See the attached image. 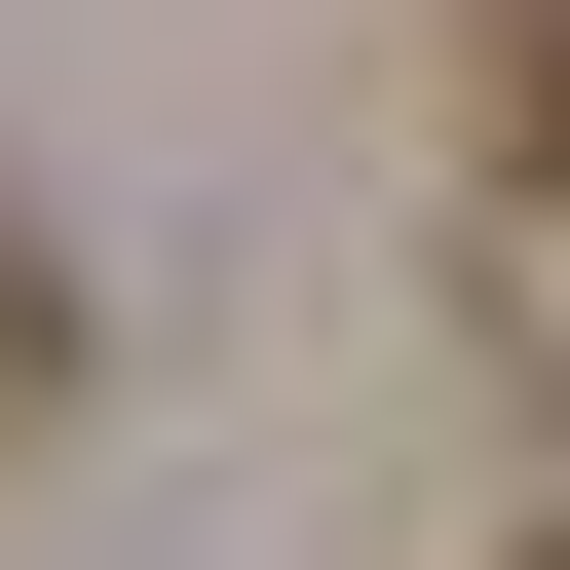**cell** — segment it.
I'll use <instances>...</instances> for the list:
<instances>
[{
  "label": "cell",
  "mask_w": 570,
  "mask_h": 570,
  "mask_svg": "<svg viewBox=\"0 0 570 570\" xmlns=\"http://www.w3.org/2000/svg\"><path fill=\"white\" fill-rule=\"evenodd\" d=\"M494 153H532V190H570V0H494Z\"/></svg>",
  "instance_id": "cell-1"
},
{
  "label": "cell",
  "mask_w": 570,
  "mask_h": 570,
  "mask_svg": "<svg viewBox=\"0 0 570 570\" xmlns=\"http://www.w3.org/2000/svg\"><path fill=\"white\" fill-rule=\"evenodd\" d=\"M0 381H39V228H0Z\"/></svg>",
  "instance_id": "cell-2"
},
{
  "label": "cell",
  "mask_w": 570,
  "mask_h": 570,
  "mask_svg": "<svg viewBox=\"0 0 570 570\" xmlns=\"http://www.w3.org/2000/svg\"><path fill=\"white\" fill-rule=\"evenodd\" d=\"M532 570H570V532H532Z\"/></svg>",
  "instance_id": "cell-3"
}]
</instances>
